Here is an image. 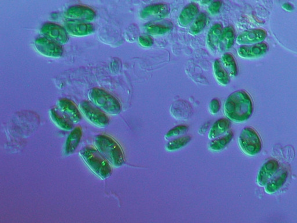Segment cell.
I'll list each match as a JSON object with an SVG mask.
<instances>
[{
    "instance_id": "obj_1",
    "label": "cell",
    "mask_w": 297,
    "mask_h": 223,
    "mask_svg": "<svg viewBox=\"0 0 297 223\" xmlns=\"http://www.w3.org/2000/svg\"><path fill=\"white\" fill-rule=\"evenodd\" d=\"M288 176L287 164L272 159L262 165L257 176L256 182L259 186L264 187L268 194H274L282 188Z\"/></svg>"
},
{
    "instance_id": "obj_2",
    "label": "cell",
    "mask_w": 297,
    "mask_h": 223,
    "mask_svg": "<svg viewBox=\"0 0 297 223\" xmlns=\"http://www.w3.org/2000/svg\"><path fill=\"white\" fill-rule=\"evenodd\" d=\"M250 96L244 90H238L228 96L224 106L226 116L232 121L240 123L248 120L253 112Z\"/></svg>"
},
{
    "instance_id": "obj_3",
    "label": "cell",
    "mask_w": 297,
    "mask_h": 223,
    "mask_svg": "<svg viewBox=\"0 0 297 223\" xmlns=\"http://www.w3.org/2000/svg\"><path fill=\"white\" fill-rule=\"evenodd\" d=\"M95 144L100 154L114 166L120 167L124 164V152L120 146L113 138L100 134L96 136Z\"/></svg>"
},
{
    "instance_id": "obj_4",
    "label": "cell",
    "mask_w": 297,
    "mask_h": 223,
    "mask_svg": "<svg viewBox=\"0 0 297 223\" xmlns=\"http://www.w3.org/2000/svg\"><path fill=\"white\" fill-rule=\"evenodd\" d=\"M80 156L94 174L102 179L110 177L112 172L110 164L100 151L88 146L80 151Z\"/></svg>"
},
{
    "instance_id": "obj_5",
    "label": "cell",
    "mask_w": 297,
    "mask_h": 223,
    "mask_svg": "<svg viewBox=\"0 0 297 223\" xmlns=\"http://www.w3.org/2000/svg\"><path fill=\"white\" fill-rule=\"evenodd\" d=\"M90 98L96 105L106 112L118 114L120 112L122 106L118 100L103 89L94 88L90 92Z\"/></svg>"
},
{
    "instance_id": "obj_6",
    "label": "cell",
    "mask_w": 297,
    "mask_h": 223,
    "mask_svg": "<svg viewBox=\"0 0 297 223\" xmlns=\"http://www.w3.org/2000/svg\"><path fill=\"white\" fill-rule=\"evenodd\" d=\"M240 148L248 156H256L262 150V138L256 129L247 127L242 129L238 138Z\"/></svg>"
},
{
    "instance_id": "obj_7",
    "label": "cell",
    "mask_w": 297,
    "mask_h": 223,
    "mask_svg": "<svg viewBox=\"0 0 297 223\" xmlns=\"http://www.w3.org/2000/svg\"><path fill=\"white\" fill-rule=\"evenodd\" d=\"M80 108L86 117L94 124L105 127L110 123V118L107 115L88 100L81 103Z\"/></svg>"
},
{
    "instance_id": "obj_8",
    "label": "cell",
    "mask_w": 297,
    "mask_h": 223,
    "mask_svg": "<svg viewBox=\"0 0 297 223\" xmlns=\"http://www.w3.org/2000/svg\"><path fill=\"white\" fill-rule=\"evenodd\" d=\"M36 49L39 52L50 57H60L62 56L64 49L60 43L48 38H39L34 42Z\"/></svg>"
},
{
    "instance_id": "obj_9",
    "label": "cell",
    "mask_w": 297,
    "mask_h": 223,
    "mask_svg": "<svg viewBox=\"0 0 297 223\" xmlns=\"http://www.w3.org/2000/svg\"><path fill=\"white\" fill-rule=\"evenodd\" d=\"M170 12L168 5L164 3L154 4L144 7L141 10V18L146 20H158L164 18Z\"/></svg>"
},
{
    "instance_id": "obj_10",
    "label": "cell",
    "mask_w": 297,
    "mask_h": 223,
    "mask_svg": "<svg viewBox=\"0 0 297 223\" xmlns=\"http://www.w3.org/2000/svg\"><path fill=\"white\" fill-rule=\"evenodd\" d=\"M41 30L43 34L54 42L64 44L68 41L67 32L60 25L46 23L42 25Z\"/></svg>"
},
{
    "instance_id": "obj_11",
    "label": "cell",
    "mask_w": 297,
    "mask_h": 223,
    "mask_svg": "<svg viewBox=\"0 0 297 223\" xmlns=\"http://www.w3.org/2000/svg\"><path fill=\"white\" fill-rule=\"evenodd\" d=\"M267 32L263 28H253L242 32L237 38V42L240 45H248L258 43L264 40Z\"/></svg>"
},
{
    "instance_id": "obj_12",
    "label": "cell",
    "mask_w": 297,
    "mask_h": 223,
    "mask_svg": "<svg viewBox=\"0 0 297 223\" xmlns=\"http://www.w3.org/2000/svg\"><path fill=\"white\" fill-rule=\"evenodd\" d=\"M96 14L88 6H74L67 10L66 16L74 21L88 22L95 18Z\"/></svg>"
},
{
    "instance_id": "obj_13",
    "label": "cell",
    "mask_w": 297,
    "mask_h": 223,
    "mask_svg": "<svg viewBox=\"0 0 297 223\" xmlns=\"http://www.w3.org/2000/svg\"><path fill=\"white\" fill-rule=\"evenodd\" d=\"M269 50L266 42H258L251 46H242L238 50V55L244 58H256L265 55Z\"/></svg>"
},
{
    "instance_id": "obj_14",
    "label": "cell",
    "mask_w": 297,
    "mask_h": 223,
    "mask_svg": "<svg viewBox=\"0 0 297 223\" xmlns=\"http://www.w3.org/2000/svg\"><path fill=\"white\" fill-rule=\"evenodd\" d=\"M65 28L68 33L76 36L88 35L93 33L95 30L92 24L77 21L67 22Z\"/></svg>"
},
{
    "instance_id": "obj_15",
    "label": "cell",
    "mask_w": 297,
    "mask_h": 223,
    "mask_svg": "<svg viewBox=\"0 0 297 223\" xmlns=\"http://www.w3.org/2000/svg\"><path fill=\"white\" fill-rule=\"evenodd\" d=\"M173 28L172 22L168 20H156L148 23L144 26L148 33L154 35H161L168 34Z\"/></svg>"
},
{
    "instance_id": "obj_16",
    "label": "cell",
    "mask_w": 297,
    "mask_h": 223,
    "mask_svg": "<svg viewBox=\"0 0 297 223\" xmlns=\"http://www.w3.org/2000/svg\"><path fill=\"white\" fill-rule=\"evenodd\" d=\"M199 12L198 6L195 3L187 5L181 12L178 18V23L181 26H186L198 16Z\"/></svg>"
},
{
    "instance_id": "obj_17",
    "label": "cell",
    "mask_w": 297,
    "mask_h": 223,
    "mask_svg": "<svg viewBox=\"0 0 297 223\" xmlns=\"http://www.w3.org/2000/svg\"><path fill=\"white\" fill-rule=\"evenodd\" d=\"M59 106L61 110L68 117H70L75 123H78L81 120L80 112L77 106L70 100L66 98L60 99L59 100Z\"/></svg>"
},
{
    "instance_id": "obj_18",
    "label": "cell",
    "mask_w": 297,
    "mask_h": 223,
    "mask_svg": "<svg viewBox=\"0 0 297 223\" xmlns=\"http://www.w3.org/2000/svg\"><path fill=\"white\" fill-rule=\"evenodd\" d=\"M50 117L52 120L64 130H70L74 128L73 120L64 112H60L59 110L53 108L50 112Z\"/></svg>"
},
{
    "instance_id": "obj_19",
    "label": "cell",
    "mask_w": 297,
    "mask_h": 223,
    "mask_svg": "<svg viewBox=\"0 0 297 223\" xmlns=\"http://www.w3.org/2000/svg\"><path fill=\"white\" fill-rule=\"evenodd\" d=\"M82 138L81 127H76L68 136L65 145L64 153L66 154H73L77 149Z\"/></svg>"
},
{
    "instance_id": "obj_20",
    "label": "cell",
    "mask_w": 297,
    "mask_h": 223,
    "mask_svg": "<svg viewBox=\"0 0 297 223\" xmlns=\"http://www.w3.org/2000/svg\"><path fill=\"white\" fill-rule=\"evenodd\" d=\"M222 25L216 24L210 28L208 36V43L212 51H216L218 48L222 34Z\"/></svg>"
},
{
    "instance_id": "obj_21",
    "label": "cell",
    "mask_w": 297,
    "mask_h": 223,
    "mask_svg": "<svg viewBox=\"0 0 297 223\" xmlns=\"http://www.w3.org/2000/svg\"><path fill=\"white\" fill-rule=\"evenodd\" d=\"M231 124L227 118H220L217 120L210 130L208 138L210 139H214L217 136L224 134L227 132L230 128Z\"/></svg>"
},
{
    "instance_id": "obj_22",
    "label": "cell",
    "mask_w": 297,
    "mask_h": 223,
    "mask_svg": "<svg viewBox=\"0 0 297 223\" xmlns=\"http://www.w3.org/2000/svg\"><path fill=\"white\" fill-rule=\"evenodd\" d=\"M214 72L216 80L222 85H227L230 84V77L229 74L222 66V62L218 60H216L214 62Z\"/></svg>"
},
{
    "instance_id": "obj_23",
    "label": "cell",
    "mask_w": 297,
    "mask_h": 223,
    "mask_svg": "<svg viewBox=\"0 0 297 223\" xmlns=\"http://www.w3.org/2000/svg\"><path fill=\"white\" fill-rule=\"evenodd\" d=\"M235 39V32L232 26H229L222 31V48L224 50H229L233 46Z\"/></svg>"
},
{
    "instance_id": "obj_24",
    "label": "cell",
    "mask_w": 297,
    "mask_h": 223,
    "mask_svg": "<svg viewBox=\"0 0 297 223\" xmlns=\"http://www.w3.org/2000/svg\"><path fill=\"white\" fill-rule=\"evenodd\" d=\"M234 138V132L230 131L228 134L218 139L214 140L210 143V148L213 150H223L224 147L228 146Z\"/></svg>"
},
{
    "instance_id": "obj_25",
    "label": "cell",
    "mask_w": 297,
    "mask_h": 223,
    "mask_svg": "<svg viewBox=\"0 0 297 223\" xmlns=\"http://www.w3.org/2000/svg\"><path fill=\"white\" fill-rule=\"evenodd\" d=\"M222 62L228 72L232 76H236L238 69L236 60L232 55L230 53H226L222 56Z\"/></svg>"
},
{
    "instance_id": "obj_26",
    "label": "cell",
    "mask_w": 297,
    "mask_h": 223,
    "mask_svg": "<svg viewBox=\"0 0 297 223\" xmlns=\"http://www.w3.org/2000/svg\"><path fill=\"white\" fill-rule=\"evenodd\" d=\"M208 21V16L204 12L199 14L190 28L191 34H197L204 30Z\"/></svg>"
},
{
    "instance_id": "obj_27",
    "label": "cell",
    "mask_w": 297,
    "mask_h": 223,
    "mask_svg": "<svg viewBox=\"0 0 297 223\" xmlns=\"http://www.w3.org/2000/svg\"><path fill=\"white\" fill-rule=\"evenodd\" d=\"M190 140L191 136H189L172 140V141L168 143L166 148L168 150L172 151L178 150L186 146L190 141Z\"/></svg>"
},
{
    "instance_id": "obj_28",
    "label": "cell",
    "mask_w": 297,
    "mask_h": 223,
    "mask_svg": "<svg viewBox=\"0 0 297 223\" xmlns=\"http://www.w3.org/2000/svg\"><path fill=\"white\" fill-rule=\"evenodd\" d=\"M188 127L186 126L180 125L172 128L170 130L166 136V139L173 138V136L184 134L188 130Z\"/></svg>"
},
{
    "instance_id": "obj_29",
    "label": "cell",
    "mask_w": 297,
    "mask_h": 223,
    "mask_svg": "<svg viewBox=\"0 0 297 223\" xmlns=\"http://www.w3.org/2000/svg\"><path fill=\"white\" fill-rule=\"evenodd\" d=\"M222 6V0H215V1H214L210 4V5L208 6L209 12L212 14V15H216V14L220 12Z\"/></svg>"
},
{
    "instance_id": "obj_30",
    "label": "cell",
    "mask_w": 297,
    "mask_h": 223,
    "mask_svg": "<svg viewBox=\"0 0 297 223\" xmlns=\"http://www.w3.org/2000/svg\"><path fill=\"white\" fill-rule=\"evenodd\" d=\"M139 42L142 46H146V48H150V46H153L154 40L150 36L144 34L140 36Z\"/></svg>"
},
{
    "instance_id": "obj_31",
    "label": "cell",
    "mask_w": 297,
    "mask_h": 223,
    "mask_svg": "<svg viewBox=\"0 0 297 223\" xmlns=\"http://www.w3.org/2000/svg\"><path fill=\"white\" fill-rule=\"evenodd\" d=\"M220 108V104L218 99L214 98L210 102V110L213 114H216L218 112Z\"/></svg>"
},
{
    "instance_id": "obj_32",
    "label": "cell",
    "mask_w": 297,
    "mask_h": 223,
    "mask_svg": "<svg viewBox=\"0 0 297 223\" xmlns=\"http://www.w3.org/2000/svg\"><path fill=\"white\" fill-rule=\"evenodd\" d=\"M282 8H284L286 10H290V12L294 9V7H293V6L289 3L284 4V6H282Z\"/></svg>"
},
{
    "instance_id": "obj_33",
    "label": "cell",
    "mask_w": 297,
    "mask_h": 223,
    "mask_svg": "<svg viewBox=\"0 0 297 223\" xmlns=\"http://www.w3.org/2000/svg\"><path fill=\"white\" fill-rule=\"evenodd\" d=\"M212 0H201L200 3L202 4L206 5L208 4V3L212 2Z\"/></svg>"
},
{
    "instance_id": "obj_34",
    "label": "cell",
    "mask_w": 297,
    "mask_h": 223,
    "mask_svg": "<svg viewBox=\"0 0 297 223\" xmlns=\"http://www.w3.org/2000/svg\"><path fill=\"white\" fill-rule=\"evenodd\" d=\"M194 1H198V0H194Z\"/></svg>"
}]
</instances>
